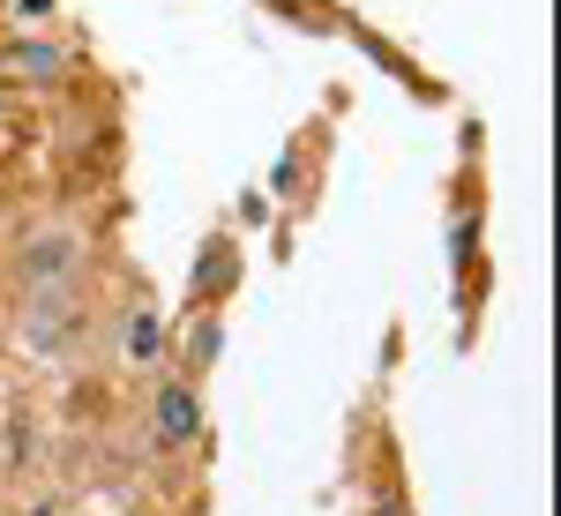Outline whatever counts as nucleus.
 Returning a JSON list of instances; mask_svg holds the SVG:
<instances>
[{"label":"nucleus","mask_w":561,"mask_h":516,"mask_svg":"<svg viewBox=\"0 0 561 516\" xmlns=\"http://www.w3.org/2000/svg\"><path fill=\"white\" fill-rule=\"evenodd\" d=\"M150 434H158L165 449L203 442V397H195L187 375H180V382H158V397H150Z\"/></svg>","instance_id":"nucleus-1"},{"label":"nucleus","mask_w":561,"mask_h":516,"mask_svg":"<svg viewBox=\"0 0 561 516\" xmlns=\"http://www.w3.org/2000/svg\"><path fill=\"white\" fill-rule=\"evenodd\" d=\"M76 262H83V248H76V232H38V240L23 248V285H31V293H45V285L76 277Z\"/></svg>","instance_id":"nucleus-2"},{"label":"nucleus","mask_w":561,"mask_h":516,"mask_svg":"<svg viewBox=\"0 0 561 516\" xmlns=\"http://www.w3.org/2000/svg\"><path fill=\"white\" fill-rule=\"evenodd\" d=\"M158 344H165L158 314H150V307H135V314H128V359H135V367H150V359H158Z\"/></svg>","instance_id":"nucleus-3"},{"label":"nucleus","mask_w":561,"mask_h":516,"mask_svg":"<svg viewBox=\"0 0 561 516\" xmlns=\"http://www.w3.org/2000/svg\"><path fill=\"white\" fill-rule=\"evenodd\" d=\"M217 337H225L217 322H195V337H187V382H195V375H203V367L217 359Z\"/></svg>","instance_id":"nucleus-4"},{"label":"nucleus","mask_w":561,"mask_h":516,"mask_svg":"<svg viewBox=\"0 0 561 516\" xmlns=\"http://www.w3.org/2000/svg\"><path fill=\"white\" fill-rule=\"evenodd\" d=\"M15 60H23V76H60V45H23V53H15Z\"/></svg>","instance_id":"nucleus-5"},{"label":"nucleus","mask_w":561,"mask_h":516,"mask_svg":"<svg viewBox=\"0 0 561 516\" xmlns=\"http://www.w3.org/2000/svg\"><path fill=\"white\" fill-rule=\"evenodd\" d=\"M375 516H404V502H397V494H389V502H382V509H375Z\"/></svg>","instance_id":"nucleus-6"}]
</instances>
